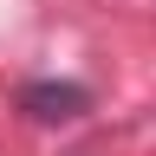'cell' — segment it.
I'll return each mask as SVG.
<instances>
[{
	"instance_id": "1",
	"label": "cell",
	"mask_w": 156,
	"mask_h": 156,
	"mask_svg": "<svg viewBox=\"0 0 156 156\" xmlns=\"http://www.w3.org/2000/svg\"><path fill=\"white\" fill-rule=\"evenodd\" d=\"M13 104L33 124H72V117L91 111V85H78V78H33V85H20Z\"/></svg>"
}]
</instances>
